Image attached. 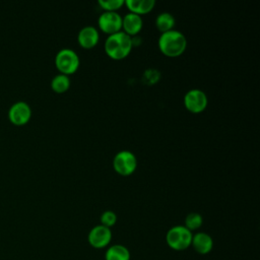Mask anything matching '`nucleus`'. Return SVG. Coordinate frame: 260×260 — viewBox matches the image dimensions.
Segmentation results:
<instances>
[{
	"label": "nucleus",
	"mask_w": 260,
	"mask_h": 260,
	"mask_svg": "<svg viewBox=\"0 0 260 260\" xmlns=\"http://www.w3.org/2000/svg\"><path fill=\"white\" fill-rule=\"evenodd\" d=\"M132 46L131 37L124 31H119L108 37L105 43V51L111 59L122 60L130 54Z\"/></svg>",
	"instance_id": "1"
},
{
	"label": "nucleus",
	"mask_w": 260,
	"mask_h": 260,
	"mask_svg": "<svg viewBox=\"0 0 260 260\" xmlns=\"http://www.w3.org/2000/svg\"><path fill=\"white\" fill-rule=\"evenodd\" d=\"M186 47L187 40L185 36L175 29L162 32L158 39L159 51L168 57H178L182 55Z\"/></svg>",
	"instance_id": "2"
},
{
	"label": "nucleus",
	"mask_w": 260,
	"mask_h": 260,
	"mask_svg": "<svg viewBox=\"0 0 260 260\" xmlns=\"http://www.w3.org/2000/svg\"><path fill=\"white\" fill-rule=\"evenodd\" d=\"M193 233L184 225H175L166 234V242L170 249L174 251H185L191 247Z\"/></svg>",
	"instance_id": "3"
},
{
	"label": "nucleus",
	"mask_w": 260,
	"mask_h": 260,
	"mask_svg": "<svg viewBox=\"0 0 260 260\" xmlns=\"http://www.w3.org/2000/svg\"><path fill=\"white\" fill-rule=\"evenodd\" d=\"M55 65L61 74L68 76L78 69L79 58L74 51L70 49H62L55 57Z\"/></svg>",
	"instance_id": "4"
},
{
	"label": "nucleus",
	"mask_w": 260,
	"mask_h": 260,
	"mask_svg": "<svg viewBox=\"0 0 260 260\" xmlns=\"http://www.w3.org/2000/svg\"><path fill=\"white\" fill-rule=\"evenodd\" d=\"M113 167L119 175L129 176L136 170L137 158L133 152L129 150H121L115 155Z\"/></svg>",
	"instance_id": "5"
},
{
	"label": "nucleus",
	"mask_w": 260,
	"mask_h": 260,
	"mask_svg": "<svg viewBox=\"0 0 260 260\" xmlns=\"http://www.w3.org/2000/svg\"><path fill=\"white\" fill-rule=\"evenodd\" d=\"M87 241L89 245L94 249L107 248L112 241V231L107 226L98 224L89 231L87 235Z\"/></svg>",
	"instance_id": "6"
},
{
	"label": "nucleus",
	"mask_w": 260,
	"mask_h": 260,
	"mask_svg": "<svg viewBox=\"0 0 260 260\" xmlns=\"http://www.w3.org/2000/svg\"><path fill=\"white\" fill-rule=\"evenodd\" d=\"M184 106L191 113H200L207 107V96L201 89H190L184 96Z\"/></svg>",
	"instance_id": "7"
},
{
	"label": "nucleus",
	"mask_w": 260,
	"mask_h": 260,
	"mask_svg": "<svg viewBox=\"0 0 260 260\" xmlns=\"http://www.w3.org/2000/svg\"><path fill=\"white\" fill-rule=\"evenodd\" d=\"M98 22L101 30L109 36L121 31L122 28V17L117 12L105 11L99 17Z\"/></svg>",
	"instance_id": "8"
},
{
	"label": "nucleus",
	"mask_w": 260,
	"mask_h": 260,
	"mask_svg": "<svg viewBox=\"0 0 260 260\" xmlns=\"http://www.w3.org/2000/svg\"><path fill=\"white\" fill-rule=\"evenodd\" d=\"M31 116V109L25 102L14 103L8 111L9 120L15 125H23L28 122Z\"/></svg>",
	"instance_id": "9"
},
{
	"label": "nucleus",
	"mask_w": 260,
	"mask_h": 260,
	"mask_svg": "<svg viewBox=\"0 0 260 260\" xmlns=\"http://www.w3.org/2000/svg\"><path fill=\"white\" fill-rule=\"evenodd\" d=\"M191 247L194 251L200 255H206L213 249V239L210 235L204 232H198L193 234Z\"/></svg>",
	"instance_id": "10"
},
{
	"label": "nucleus",
	"mask_w": 260,
	"mask_h": 260,
	"mask_svg": "<svg viewBox=\"0 0 260 260\" xmlns=\"http://www.w3.org/2000/svg\"><path fill=\"white\" fill-rule=\"evenodd\" d=\"M99 31L93 26H84L81 28L77 36L78 44L84 49L93 48L99 42Z\"/></svg>",
	"instance_id": "11"
},
{
	"label": "nucleus",
	"mask_w": 260,
	"mask_h": 260,
	"mask_svg": "<svg viewBox=\"0 0 260 260\" xmlns=\"http://www.w3.org/2000/svg\"><path fill=\"white\" fill-rule=\"evenodd\" d=\"M122 28L129 37L137 35L142 28V18L135 13H127L122 18Z\"/></svg>",
	"instance_id": "12"
},
{
	"label": "nucleus",
	"mask_w": 260,
	"mask_h": 260,
	"mask_svg": "<svg viewBox=\"0 0 260 260\" xmlns=\"http://www.w3.org/2000/svg\"><path fill=\"white\" fill-rule=\"evenodd\" d=\"M124 3L131 13L138 15L150 12L155 5L154 0H126Z\"/></svg>",
	"instance_id": "13"
},
{
	"label": "nucleus",
	"mask_w": 260,
	"mask_h": 260,
	"mask_svg": "<svg viewBox=\"0 0 260 260\" xmlns=\"http://www.w3.org/2000/svg\"><path fill=\"white\" fill-rule=\"evenodd\" d=\"M131 254L127 247L121 244L109 246L105 253V260H130Z\"/></svg>",
	"instance_id": "14"
},
{
	"label": "nucleus",
	"mask_w": 260,
	"mask_h": 260,
	"mask_svg": "<svg viewBox=\"0 0 260 260\" xmlns=\"http://www.w3.org/2000/svg\"><path fill=\"white\" fill-rule=\"evenodd\" d=\"M155 25L157 29L161 31V34L172 30L175 25V18L169 12L159 13L155 19Z\"/></svg>",
	"instance_id": "15"
},
{
	"label": "nucleus",
	"mask_w": 260,
	"mask_h": 260,
	"mask_svg": "<svg viewBox=\"0 0 260 260\" xmlns=\"http://www.w3.org/2000/svg\"><path fill=\"white\" fill-rule=\"evenodd\" d=\"M70 86V80L67 75L58 74L51 81V87L55 92L63 93L68 90Z\"/></svg>",
	"instance_id": "16"
},
{
	"label": "nucleus",
	"mask_w": 260,
	"mask_h": 260,
	"mask_svg": "<svg viewBox=\"0 0 260 260\" xmlns=\"http://www.w3.org/2000/svg\"><path fill=\"white\" fill-rule=\"evenodd\" d=\"M202 223H203V218L201 214L197 212H191L185 217L184 226L193 233L194 231H197L198 229H200Z\"/></svg>",
	"instance_id": "17"
},
{
	"label": "nucleus",
	"mask_w": 260,
	"mask_h": 260,
	"mask_svg": "<svg viewBox=\"0 0 260 260\" xmlns=\"http://www.w3.org/2000/svg\"><path fill=\"white\" fill-rule=\"evenodd\" d=\"M98 3L105 11L110 12H117L124 5L123 0H100Z\"/></svg>",
	"instance_id": "18"
},
{
	"label": "nucleus",
	"mask_w": 260,
	"mask_h": 260,
	"mask_svg": "<svg viewBox=\"0 0 260 260\" xmlns=\"http://www.w3.org/2000/svg\"><path fill=\"white\" fill-rule=\"evenodd\" d=\"M101 224L111 229L117 222V215L112 210H106L101 215Z\"/></svg>",
	"instance_id": "19"
}]
</instances>
